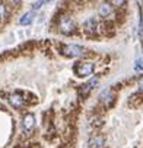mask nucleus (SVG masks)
I'll list each match as a JSON object with an SVG mask.
<instances>
[{
  "label": "nucleus",
  "mask_w": 143,
  "mask_h": 148,
  "mask_svg": "<svg viewBox=\"0 0 143 148\" xmlns=\"http://www.w3.org/2000/svg\"><path fill=\"white\" fill-rule=\"evenodd\" d=\"M60 51L64 57L67 58H76V57H82L86 54L85 48L79 47V45H75V44H66V45H61L60 47Z\"/></svg>",
  "instance_id": "nucleus-1"
},
{
  "label": "nucleus",
  "mask_w": 143,
  "mask_h": 148,
  "mask_svg": "<svg viewBox=\"0 0 143 148\" xmlns=\"http://www.w3.org/2000/svg\"><path fill=\"white\" fill-rule=\"evenodd\" d=\"M94 70H95V64L92 61H79L73 67L75 74L79 76V77H89L91 74L94 73Z\"/></svg>",
  "instance_id": "nucleus-2"
},
{
  "label": "nucleus",
  "mask_w": 143,
  "mask_h": 148,
  "mask_svg": "<svg viewBox=\"0 0 143 148\" xmlns=\"http://www.w3.org/2000/svg\"><path fill=\"white\" fill-rule=\"evenodd\" d=\"M58 29L64 35H70L72 32H75V22L70 16H63L58 22Z\"/></svg>",
  "instance_id": "nucleus-3"
},
{
  "label": "nucleus",
  "mask_w": 143,
  "mask_h": 148,
  "mask_svg": "<svg viewBox=\"0 0 143 148\" xmlns=\"http://www.w3.org/2000/svg\"><path fill=\"white\" fill-rule=\"evenodd\" d=\"M9 103L15 108V109H21L25 105V99L19 95V93H13L9 96Z\"/></svg>",
  "instance_id": "nucleus-4"
},
{
  "label": "nucleus",
  "mask_w": 143,
  "mask_h": 148,
  "mask_svg": "<svg viewBox=\"0 0 143 148\" xmlns=\"http://www.w3.org/2000/svg\"><path fill=\"white\" fill-rule=\"evenodd\" d=\"M34 125H35V116L32 113H26L24 116V121H22V128L25 131H31L34 128Z\"/></svg>",
  "instance_id": "nucleus-5"
},
{
  "label": "nucleus",
  "mask_w": 143,
  "mask_h": 148,
  "mask_svg": "<svg viewBox=\"0 0 143 148\" xmlns=\"http://www.w3.org/2000/svg\"><path fill=\"white\" fill-rule=\"evenodd\" d=\"M96 83H98V80H96V79H92L91 82L85 83V84L79 89V95H81V96H86V95H88V93L94 89V86H95Z\"/></svg>",
  "instance_id": "nucleus-6"
},
{
  "label": "nucleus",
  "mask_w": 143,
  "mask_h": 148,
  "mask_svg": "<svg viewBox=\"0 0 143 148\" xmlns=\"http://www.w3.org/2000/svg\"><path fill=\"white\" fill-rule=\"evenodd\" d=\"M98 12H99V16L107 18V16H110V15H111V12H112V6H111L108 2H104V3H101V5H99Z\"/></svg>",
  "instance_id": "nucleus-7"
},
{
  "label": "nucleus",
  "mask_w": 143,
  "mask_h": 148,
  "mask_svg": "<svg viewBox=\"0 0 143 148\" xmlns=\"http://www.w3.org/2000/svg\"><path fill=\"white\" fill-rule=\"evenodd\" d=\"M101 100L104 102V106H105V108H111L112 103H114V95H111L110 90H105V92L101 95Z\"/></svg>",
  "instance_id": "nucleus-8"
},
{
  "label": "nucleus",
  "mask_w": 143,
  "mask_h": 148,
  "mask_svg": "<svg viewBox=\"0 0 143 148\" xmlns=\"http://www.w3.org/2000/svg\"><path fill=\"white\" fill-rule=\"evenodd\" d=\"M85 31L88 34H95L96 32V21L94 18L86 19V22H85Z\"/></svg>",
  "instance_id": "nucleus-9"
},
{
  "label": "nucleus",
  "mask_w": 143,
  "mask_h": 148,
  "mask_svg": "<svg viewBox=\"0 0 143 148\" xmlns=\"http://www.w3.org/2000/svg\"><path fill=\"white\" fill-rule=\"evenodd\" d=\"M35 18V13L34 12H26L25 15H22V18L19 19V23L21 25H31L32 21Z\"/></svg>",
  "instance_id": "nucleus-10"
},
{
  "label": "nucleus",
  "mask_w": 143,
  "mask_h": 148,
  "mask_svg": "<svg viewBox=\"0 0 143 148\" xmlns=\"http://www.w3.org/2000/svg\"><path fill=\"white\" fill-rule=\"evenodd\" d=\"M104 144V136H95L89 142V148H101Z\"/></svg>",
  "instance_id": "nucleus-11"
},
{
  "label": "nucleus",
  "mask_w": 143,
  "mask_h": 148,
  "mask_svg": "<svg viewBox=\"0 0 143 148\" xmlns=\"http://www.w3.org/2000/svg\"><path fill=\"white\" fill-rule=\"evenodd\" d=\"M44 3H47L45 0H38V2H35V3L32 5V9H34V10H38V9H41V8H42V5H44Z\"/></svg>",
  "instance_id": "nucleus-12"
},
{
  "label": "nucleus",
  "mask_w": 143,
  "mask_h": 148,
  "mask_svg": "<svg viewBox=\"0 0 143 148\" xmlns=\"http://www.w3.org/2000/svg\"><path fill=\"white\" fill-rule=\"evenodd\" d=\"M124 3H126V0H110V5L111 6H117V8L118 6H123Z\"/></svg>",
  "instance_id": "nucleus-13"
},
{
  "label": "nucleus",
  "mask_w": 143,
  "mask_h": 148,
  "mask_svg": "<svg viewBox=\"0 0 143 148\" xmlns=\"http://www.w3.org/2000/svg\"><path fill=\"white\" fill-rule=\"evenodd\" d=\"M6 16V8L5 5H0V19H3Z\"/></svg>",
  "instance_id": "nucleus-14"
},
{
  "label": "nucleus",
  "mask_w": 143,
  "mask_h": 148,
  "mask_svg": "<svg viewBox=\"0 0 143 148\" xmlns=\"http://www.w3.org/2000/svg\"><path fill=\"white\" fill-rule=\"evenodd\" d=\"M19 2H21V0H8V3H9V5H18Z\"/></svg>",
  "instance_id": "nucleus-15"
},
{
  "label": "nucleus",
  "mask_w": 143,
  "mask_h": 148,
  "mask_svg": "<svg viewBox=\"0 0 143 148\" xmlns=\"http://www.w3.org/2000/svg\"><path fill=\"white\" fill-rule=\"evenodd\" d=\"M140 90H142V92H143V79H142V80H140Z\"/></svg>",
  "instance_id": "nucleus-16"
}]
</instances>
